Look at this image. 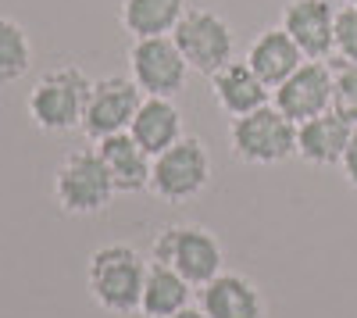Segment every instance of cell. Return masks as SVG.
Listing matches in <instances>:
<instances>
[{
	"label": "cell",
	"instance_id": "20",
	"mask_svg": "<svg viewBox=\"0 0 357 318\" xmlns=\"http://www.w3.org/2000/svg\"><path fill=\"white\" fill-rule=\"evenodd\" d=\"M33 68V40L25 25L11 15H0V82H18Z\"/></svg>",
	"mask_w": 357,
	"mask_h": 318
},
{
	"label": "cell",
	"instance_id": "21",
	"mask_svg": "<svg viewBox=\"0 0 357 318\" xmlns=\"http://www.w3.org/2000/svg\"><path fill=\"white\" fill-rule=\"evenodd\" d=\"M333 111L357 126V65L350 61L333 65Z\"/></svg>",
	"mask_w": 357,
	"mask_h": 318
},
{
	"label": "cell",
	"instance_id": "22",
	"mask_svg": "<svg viewBox=\"0 0 357 318\" xmlns=\"http://www.w3.org/2000/svg\"><path fill=\"white\" fill-rule=\"evenodd\" d=\"M336 54L340 61L357 65V8H340L336 15Z\"/></svg>",
	"mask_w": 357,
	"mask_h": 318
},
{
	"label": "cell",
	"instance_id": "2",
	"mask_svg": "<svg viewBox=\"0 0 357 318\" xmlns=\"http://www.w3.org/2000/svg\"><path fill=\"white\" fill-rule=\"evenodd\" d=\"M93 90L89 79L79 65H57L36 79V86L29 90V119L43 132H72L82 126V111Z\"/></svg>",
	"mask_w": 357,
	"mask_h": 318
},
{
	"label": "cell",
	"instance_id": "7",
	"mask_svg": "<svg viewBox=\"0 0 357 318\" xmlns=\"http://www.w3.org/2000/svg\"><path fill=\"white\" fill-rule=\"evenodd\" d=\"M211 183V154L197 136H183L151 165V190L165 204H186Z\"/></svg>",
	"mask_w": 357,
	"mask_h": 318
},
{
	"label": "cell",
	"instance_id": "13",
	"mask_svg": "<svg viewBox=\"0 0 357 318\" xmlns=\"http://www.w3.org/2000/svg\"><path fill=\"white\" fill-rule=\"evenodd\" d=\"M268 93L272 90L261 82V75L247 61H236V57L211 75V97H215V104L229 114V119H243V114L264 107Z\"/></svg>",
	"mask_w": 357,
	"mask_h": 318
},
{
	"label": "cell",
	"instance_id": "5",
	"mask_svg": "<svg viewBox=\"0 0 357 318\" xmlns=\"http://www.w3.org/2000/svg\"><path fill=\"white\" fill-rule=\"evenodd\" d=\"M54 200L65 215H100L114 200V183L93 151H72L54 172Z\"/></svg>",
	"mask_w": 357,
	"mask_h": 318
},
{
	"label": "cell",
	"instance_id": "3",
	"mask_svg": "<svg viewBox=\"0 0 357 318\" xmlns=\"http://www.w3.org/2000/svg\"><path fill=\"white\" fill-rule=\"evenodd\" d=\"M151 262H161L175 268L193 290L207 286L215 275H222V243L211 229L204 225H165L151 243Z\"/></svg>",
	"mask_w": 357,
	"mask_h": 318
},
{
	"label": "cell",
	"instance_id": "18",
	"mask_svg": "<svg viewBox=\"0 0 357 318\" xmlns=\"http://www.w3.org/2000/svg\"><path fill=\"white\" fill-rule=\"evenodd\" d=\"M186 15V0H122V29L132 40L172 36L178 18Z\"/></svg>",
	"mask_w": 357,
	"mask_h": 318
},
{
	"label": "cell",
	"instance_id": "4",
	"mask_svg": "<svg viewBox=\"0 0 357 318\" xmlns=\"http://www.w3.org/2000/svg\"><path fill=\"white\" fill-rule=\"evenodd\" d=\"M229 147L243 165H279L296 154V126L275 104H264L243 119H232Z\"/></svg>",
	"mask_w": 357,
	"mask_h": 318
},
{
	"label": "cell",
	"instance_id": "24",
	"mask_svg": "<svg viewBox=\"0 0 357 318\" xmlns=\"http://www.w3.org/2000/svg\"><path fill=\"white\" fill-rule=\"evenodd\" d=\"M168 318H207V315H204V308H200V304H197V308L190 304V308H183V311H175V315H168Z\"/></svg>",
	"mask_w": 357,
	"mask_h": 318
},
{
	"label": "cell",
	"instance_id": "12",
	"mask_svg": "<svg viewBox=\"0 0 357 318\" xmlns=\"http://www.w3.org/2000/svg\"><path fill=\"white\" fill-rule=\"evenodd\" d=\"M200 308L207 318H268L261 290L240 272H222L200 286Z\"/></svg>",
	"mask_w": 357,
	"mask_h": 318
},
{
	"label": "cell",
	"instance_id": "19",
	"mask_svg": "<svg viewBox=\"0 0 357 318\" xmlns=\"http://www.w3.org/2000/svg\"><path fill=\"white\" fill-rule=\"evenodd\" d=\"M190 304H193V286L175 268H168L161 262H151V268H146V282H143L139 311L146 318H168V315L183 311Z\"/></svg>",
	"mask_w": 357,
	"mask_h": 318
},
{
	"label": "cell",
	"instance_id": "23",
	"mask_svg": "<svg viewBox=\"0 0 357 318\" xmlns=\"http://www.w3.org/2000/svg\"><path fill=\"white\" fill-rule=\"evenodd\" d=\"M340 168H343L347 183H350V186L357 190V126H354V132H350V143H347V154H343Z\"/></svg>",
	"mask_w": 357,
	"mask_h": 318
},
{
	"label": "cell",
	"instance_id": "6",
	"mask_svg": "<svg viewBox=\"0 0 357 318\" xmlns=\"http://www.w3.org/2000/svg\"><path fill=\"white\" fill-rule=\"evenodd\" d=\"M172 40H175L178 50H183L190 72H200L207 79L236 57L232 25L211 8H186V15L175 25Z\"/></svg>",
	"mask_w": 357,
	"mask_h": 318
},
{
	"label": "cell",
	"instance_id": "16",
	"mask_svg": "<svg viewBox=\"0 0 357 318\" xmlns=\"http://www.w3.org/2000/svg\"><path fill=\"white\" fill-rule=\"evenodd\" d=\"M354 126L340 119L336 111L314 114V119L296 126V158L307 165H340L347 154Z\"/></svg>",
	"mask_w": 357,
	"mask_h": 318
},
{
	"label": "cell",
	"instance_id": "10",
	"mask_svg": "<svg viewBox=\"0 0 357 318\" xmlns=\"http://www.w3.org/2000/svg\"><path fill=\"white\" fill-rule=\"evenodd\" d=\"M336 15L340 8L333 0H289L279 25L307 61H325L329 54H336Z\"/></svg>",
	"mask_w": 357,
	"mask_h": 318
},
{
	"label": "cell",
	"instance_id": "25",
	"mask_svg": "<svg viewBox=\"0 0 357 318\" xmlns=\"http://www.w3.org/2000/svg\"><path fill=\"white\" fill-rule=\"evenodd\" d=\"M347 4H350V8H357V0H347Z\"/></svg>",
	"mask_w": 357,
	"mask_h": 318
},
{
	"label": "cell",
	"instance_id": "17",
	"mask_svg": "<svg viewBox=\"0 0 357 318\" xmlns=\"http://www.w3.org/2000/svg\"><path fill=\"white\" fill-rule=\"evenodd\" d=\"M129 136L151 158H158L172 143L183 139V111H178V104L172 97H143L136 119L129 126Z\"/></svg>",
	"mask_w": 357,
	"mask_h": 318
},
{
	"label": "cell",
	"instance_id": "15",
	"mask_svg": "<svg viewBox=\"0 0 357 318\" xmlns=\"http://www.w3.org/2000/svg\"><path fill=\"white\" fill-rule=\"evenodd\" d=\"M243 61L261 75V82L268 86V90H275V86L286 82L296 68L307 61V57L301 54V47L289 40L286 29L275 25V29H264V33H257V36L250 40Z\"/></svg>",
	"mask_w": 357,
	"mask_h": 318
},
{
	"label": "cell",
	"instance_id": "9",
	"mask_svg": "<svg viewBox=\"0 0 357 318\" xmlns=\"http://www.w3.org/2000/svg\"><path fill=\"white\" fill-rule=\"evenodd\" d=\"M190 65L172 36L132 40L129 47V79L143 90V97H175L186 86Z\"/></svg>",
	"mask_w": 357,
	"mask_h": 318
},
{
	"label": "cell",
	"instance_id": "8",
	"mask_svg": "<svg viewBox=\"0 0 357 318\" xmlns=\"http://www.w3.org/2000/svg\"><path fill=\"white\" fill-rule=\"evenodd\" d=\"M139 104H143V90L129 75H104L89 90L79 129L97 143L107 136H118V132H129Z\"/></svg>",
	"mask_w": 357,
	"mask_h": 318
},
{
	"label": "cell",
	"instance_id": "1",
	"mask_svg": "<svg viewBox=\"0 0 357 318\" xmlns=\"http://www.w3.org/2000/svg\"><path fill=\"white\" fill-rule=\"evenodd\" d=\"M146 257L132 243H104L89 254L86 290L107 315H136L146 282Z\"/></svg>",
	"mask_w": 357,
	"mask_h": 318
},
{
	"label": "cell",
	"instance_id": "11",
	"mask_svg": "<svg viewBox=\"0 0 357 318\" xmlns=\"http://www.w3.org/2000/svg\"><path fill=\"white\" fill-rule=\"evenodd\" d=\"M272 97H275V107L293 126L314 119V114L333 111V65L304 61L286 82L275 86Z\"/></svg>",
	"mask_w": 357,
	"mask_h": 318
},
{
	"label": "cell",
	"instance_id": "14",
	"mask_svg": "<svg viewBox=\"0 0 357 318\" xmlns=\"http://www.w3.org/2000/svg\"><path fill=\"white\" fill-rule=\"evenodd\" d=\"M97 154L114 183V193H143L151 190V165L154 158L146 154L129 132H118L97 143Z\"/></svg>",
	"mask_w": 357,
	"mask_h": 318
}]
</instances>
